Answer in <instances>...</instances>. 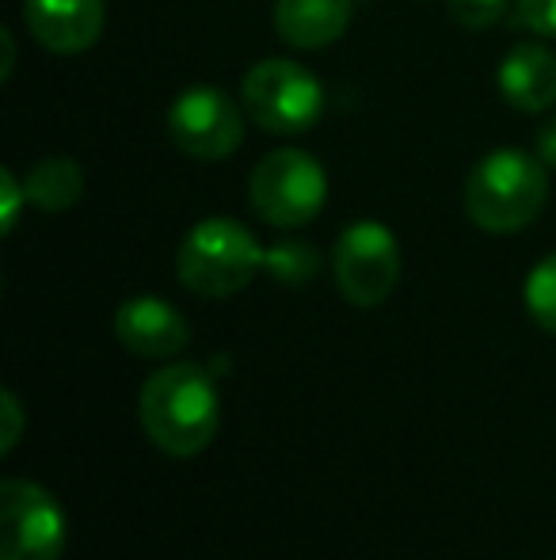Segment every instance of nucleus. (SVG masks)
<instances>
[{"label":"nucleus","mask_w":556,"mask_h":560,"mask_svg":"<svg viewBox=\"0 0 556 560\" xmlns=\"http://www.w3.org/2000/svg\"><path fill=\"white\" fill-rule=\"evenodd\" d=\"M252 207L268 225L297 229L309 225L324 210L328 176L301 149H275L252 172Z\"/></svg>","instance_id":"39448f33"},{"label":"nucleus","mask_w":556,"mask_h":560,"mask_svg":"<svg viewBox=\"0 0 556 560\" xmlns=\"http://www.w3.org/2000/svg\"><path fill=\"white\" fill-rule=\"evenodd\" d=\"M20 431H23L20 397H15L12 389H4V443H0V454H12L15 443H20Z\"/></svg>","instance_id":"6ab92c4d"},{"label":"nucleus","mask_w":556,"mask_h":560,"mask_svg":"<svg viewBox=\"0 0 556 560\" xmlns=\"http://www.w3.org/2000/svg\"><path fill=\"white\" fill-rule=\"evenodd\" d=\"M23 20L46 50L84 54L104 35V0H27Z\"/></svg>","instance_id":"9d476101"},{"label":"nucleus","mask_w":556,"mask_h":560,"mask_svg":"<svg viewBox=\"0 0 556 560\" xmlns=\"http://www.w3.org/2000/svg\"><path fill=\"white\" fill-rule=\"evenodd\" d=\"M527 310L537 328L556 336V252L545 256L527 279Z\"/></svg>","instance_id":"2eb2a0df"},{"label":"nucleus","mask_w":556,"mask_h":560,"mask_svg":"<svg viewBox=\"0 0 556 560\" xmlns=\"http://www.w3.org/2000/svg\"><path fill=\"white\" fill-rule=\"evenodd\" d=\"M355 0H275V31L294 50H324L351 27Z\"/></svg>","instance_id":"f8f14e48"},{"label":"nucleus","mask_w":556,"mask_h":560,"mask_svg":"<svg viewBox=\"0 0 556 560\" xmlns=\"http://www.w3.org/2000/svg\"><path fill=\"white\" fill-rule=\"evenodd\" d=\"M263 256L252 233L233 218H206L184 236L176 252V275L199 298H233L263 271Z\"/></svg>","instance_id":"7ed1b4c3"},{"label":"nucleus","mask_w":556,"mask_h":560,"mask_svg":"<svg viewBox=\"0 0 556 560\" xmlns=\"http://www.w3.org/2000/svg\"><path fill=\"white\" fill-rule=\"evenodd\" d=\"M499 92L514 112H549L556 104V58L542 43L514 46L499 66Z\"/></svg>","instance_id":"9b49d317"},{"label":"nucleus","mask_w":556,"mask_h":560,"mask_svg":"<svg viewBox=\"0 0 556 560\" xmlns=\"http://www.w3.org/2000/svg\"><path fill=\"white\" fill-rule=\"evenodd\" d=\"M511 0H450V15L469 31H484L507 12Z\"/></svg>","instance_id":"dca6fc26"},{"label":"nucleus","mask_w":556,"mask_h":560,"mask_svg":"<svg viewBox=\"0 0 556 560\" xmlns=\"http://www.w3.org/2000/svg\"><path fill=\"white\" fill-rule=\"evenodd\" d=\"M263 271L282 287H305V282H312L320 275V252L301 241H282L275 248H268Z\"/></svg>","instance_id":"4468645a"},{"label":"nucleus","mask_w":556,"mask_h":560,"mask_svg":"<svg viewBox=\"0 0 556 560\" xmlns=\"http://www.w3.org/2000/svg\"><path fill=\"white\" fill-rule=\"evenodd\" d=\"M66 511L35 480H4L0 488V560H61Z\"/></svg>","instance_id":"0eeeda50"},{"label":"nucleus","mask_w":556,"mask_h":560,"mask_svg":"<svg viewBox=\"0 0 556 560\" xmlns=\"http://www.w3.org/2000/svg\"><path fill=\"white\" fill-rule=\"evenodd\" d=\"M549 164L522 149H496L465 179V214L484 233H519L549 199Z\"/></svg>","instance_id":"f03ea898"},{"label":"nucleus","mask_w":556,"mask_h":560,"mask_svg":"<svg viewBox=\"0 0 556 560\" xmlns=\"http://www.w3.org/2000/svg\"><path fill=\"white\" fill-rule=\"evenodd\" d=\"M335 287L358 310L389 302L401 282V241L381 222H355L335 241Z\"/></svg>","instance_id":"423d86ee"},{"label":"nucleus","mask_w":556,"mask_h":560,"mask_svg":"<svg viewBox=\"0 0 556 560\" xmlns=\"http://www.w3.org/2000/svg\"><path fill=\"white\" fill-rule=\"evenodd\" d=\"M27 187V202H35L46 214H61V210L76 207L84 195V172L73 156H43L23 179Z\"/></svg>","instance_id":"ddd939ff"},{"label":"nucleus","mask_w":556,"mask_h":560,"mask_svg":"<svg viewBox=\"0 0 556 560\" xmlns=\"http://www.w3.org/2000/svg\"><path fill=\"white\" fill-rule=\"evenodd\" d=\"M168 133L194 161H229L245 141V115L222 89H187L168 112Z\"/></svg>","instance_id":"6e6552de"},{"label":"nucleus","mask_w":556,"mask_h":560,"mask_svg":"<svg viewBox=\"0 0 556 560\" xmlns=\"http://www.w3.org/2000/svg\"><path fill=\"white\" fill-rule=\"evenodd\" d=\"M115 339L138 359H171L191 343V325L171 302L141 294L115 310Z\"/></svg>","instance_id":"1a4fd4ad"},{"label":"nucleus","mask_w":556,"mask_h":560,"mask_svg":"<svg viewBox=\"0 0 556 560\" xmlns=\"http://www.w3.org/2000/svg\"><path fill=\"white\" fill-rule=\"evenodd\" d=\"M514 12L527 31L556 38V0H514Z\"/></svg>","instance_id":"f3484780"},{"label":"nucleus","mask_w":556,"mask_h":560,"mask_svg":"<svg viewBox=\"0 0 556 560\" xmlns=\"http://www.w3.org/2000/svg\"><path fill=\"white\" fill-rule=\"evenodd\" d=\"M149 443L168 457H199L222 428L217 382L194 362H171L145 377L138 400Z\"/></svg>","instance_id":"f257e3e1"},{"label":"nucleus","mask_w":556,"mask_h":560,"mask_svg":"<svg viewBox=\"0 0 556 560\" xmlns=\"http://www.w3.org/2000/svg\"><path fill=\"white\" fill-rule=\"evenodd\" d=\"M537 156H542L549 168H556V118H549V122L537 130Z\"/></svg>","instance_id":"aec40b11"},{"label":"nucleus","mask_w":556,"mask_h":560,"mask_svg":"<svg viewBox=\"0 0 556 560\" xmlns=\"http://www.w3.org/2000/svg\"><path fill=\"white\" fill-rule=\"evenodd\" d=\"M23 199H27V187L15 179L12 168H4L0 172V229H4V236L12 233L15 222H20Z\"/></svg>","instance_id":"a211bd4d"},{"label":"nucleus","mask_w":556,"mask_h":560,"mask_svg":"<svg viewBox=\"0 0 556 560\" xmlns=\"http://www.w3.org/2000/svg\"><path fill=\"white\" fill-rule=\"evenodd\" d=\"M245 115L268 133H305L324 115V89L305 66L289 58H268L240 81Z\"/></svg>","instance_id":"20e7f679"},{"label":"nucleus","mask_w":556,"mask_h":560,"mask_svg":"<svg viewBox=\"0 0 556 560\" xmlns=\"http://www.w3.org/2000/svg\"><path fill=\"white\" fill-rule=\"evenodd\" d=\"M0 43H4V66H0V81L12 77V66H15V38L12 31H0Z\"/></svg>","instance_id":"412c9836"}]
</instances>
